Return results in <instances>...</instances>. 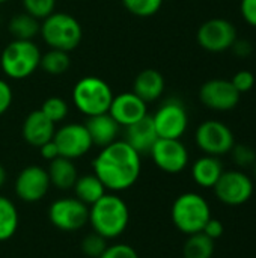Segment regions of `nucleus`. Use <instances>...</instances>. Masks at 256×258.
<instances>
[{"label": "nucleus", "mask_w": 256, "mask_h": 258, "mask_svg": "<svg viewBox=\"0 0 256 258\" xmlns=\"http://www.w3.org/2000/svg\"><path fill=\"white\" fill-rule=\"evenodd\" d=\"M94 174L110 192H124L140 177V154L125 141H115L101 148L92 162Z\"/></svg>", "instance_id": "1"}, {"label": "nucleus", "mask_w": 256, "mask_h": 258, "mask_svg": "<svg viewBox=\"0 0 256 258\" xmlns=\"http://www.w3.org/2000/svg\"><path fill=\"white\" fill-rule=\"evenodd\" d=\"M92 230L107 240L124 234L130 222V210L125 201L116 194H106L89 207V221Z\"/></svg>", "instance_id": "2"}, {"label": "nucleus", "mask_w": 256, "mask_h": 258, "mask_svg": "<svg viewBox=\"0 0 256 258\" xmlns=\"http://www.w3.org/2000/svg\"><path fill=\"white\" fill-rule=\"evenodd\" d=\"M41 50L33 41L12 39L0 54V68L12 80L30 77L41 63Z\"/></svg>", "instance_id": "3"}, {"label": "nucleus", "mask_w": 256, "mask_h": 258, "mask_svg": "<svg viewBox=\"0 0 256 258\" xmlns=\"http://www.w3.org/2000/svg\"><path fill=\"white\" fill-rule=\"evenodd\" d=\"M39 35L50 48L72 51L78 47L83 30L77 18L68 12H53L41 21Z\"/></svg>", "instance_id": "4"}, {"label": "nucleus", "mask_w": 256, "mask_h": 258, "mask_svg": "<svg viewBox=\"0 0 256 258\" xmlns=\"http://www.w3.org/2000/svg\"><path fill=\"white\" fill-rule=\"evenodd\" d=\"M170 218L181 233L192 236L204 230L205 224L211 218V209L202 195L186 192L174 201Z\"/></svg>", "instance_id": "5"}, {"label": "nucleus", "mask_w": 256, "mask_h": 258, "mask_svg": "<svg viewBox=\"0 0 256 258\" xmlns=\"http://www.w3.org/2000/svg\"><path fill=\"white\" fill-rule=\"evenodd\" d=\"M113 100V91L110 85L95 76L81 77L72 88V101L80 113L95 116L107 113Z\"/></svg>", "instance_id": "6"}, {"label": "nucleus", "mask_w": 256, "mask_h": 258, "mask_svg": "<svg viewBox=\"0 0 256 258\" xmlns=\"http://www.w3.org/2000/svg\"><path fill=\"white\" fill-rule=\"evenodd\" d=\"M195 142L204 154L220 157L229 154L235 145V138L232 130L225 122L207 119L198 125L195 132Z\"/></svg>", "instance_id": "7"}, {"label": "nucleus", "mask_w": 256, "mask_h": 258, "mask_svg": "<svg viewBox=\"0 0 256 258\" xmlns=\"http://www.w3.org/2000/svg\"><path fill=\"white\" fill-rule=\"evenodd\" d=\"M216 198L231 207H238L250 201L255 186L253 180L240 169L223 171L220 178L213 187Z\"/></svg>", "instance_id": "8"}, {"label": "nucleus", "mask_w": 256, "mask_h": 258, "mask_svg": "<svg viewBox=\"0 0 256 258\" xmlns=\"http://www.w3.org/2000/svg\"><path fill=\"white\" fill-rule=\"evenodd\" d=\"M151 118L161 139H181L189 127L187 109L178 98L163 101Z\"/></svg>", "instance_id": "9"}, {"label": "nucleus", "mask_w": 256, "mask_h": 258, "mask_svg": "<svg viewBox=\"0 0 256 258\" xmlns=\"http://www.w3.org/2000/svg\"><path fill=\"white\" fill-rule=\"evenodd\" d=\"M237 38V27L226 18H210L199 26L196 33L201 48L210 53H223L231 50Z\"/></svg>", "instance_id": "10"}, {"label": "nucleus", "mask_w": 256, "mask_h": 258, "mask_svg": "<svg viewBox=\"0 0 256 258\" xmlns=\"http://www.w3.org/2000/svg\"><path fill=\"white\" fill-rule=\"evenodd\" d=\"M48 219L60 231H77L88 224L89 207L77 198H59L48 207Z\"/></svg>", "instance_id": "11"}, {"label": "nucleus", "mask_w": 256, "mask_h": 258, "mask_svg": "<svg viewBox=\"0 0 256 258\" xmlns=\"http://www.w3.org/2000/svg\"><path fill=\"white\" fill-rule=\"evenodd\" d=\"M53 141L59 150V156L71 160L83 157L94 147L86 125L77 122L65 124L57 128L54 132Z\"/></svg>", "instance_id": "12"}, {"label": "nucleus", "mask_w": 256, "mask_h": 258, "mask_svg": "<svg viewBox=\"0 0 256 258\" xmlns=\"http://www.w3.org/2000/svg\"><path fill=\"white\" fill-rule=\"evenodd\" d=\"M149 156L155 166L166 174H180L189 165V151L180 139L158 138Z\"/></svg>", "instance_id": "13"}, {"label": "nucleus", "mask_w": 256, "mask_h": 258, "mask_svg": "<svg viewBox=\"0 0 256 258\" xmlns=\"http://www.w3.org/2000/svg\"><path fill=\"white\" fill-rule=\"evenodd\" d=\"M241 94L234 88L231 80L211 79L207 80L199 89L201 103L216 112H229L240 103Z\"/></svg>", "instance_id": "14"}, {"label": "nucleus", "mask_w": 256, "mask_h": 258, "mask_svg": "<svg viewBox=\"0 0 256 258\" xmlns=\"http://www.w3.org/2000/svg\"><path fill=\"white\" fill-rule=\"evenodd\" d=\"M50 186L51 184L47 169L38 165L26 166L15 178V195L21 201L33 204L41 201L47 195Z\"/></svg>", "instance_id": "15"}, {"label": "nucleus", "mask_w": 256, "mask_h": 258, "mask_svg": "<svg viewBox=\"0 0 256 258\" xmlns=\"http://www.w3.org/2000/svg\"><path fill=\"white\" fill-rule=\"evenodd\" d=\"M109 113L121 127H128L148 115V103H145L133 91L122 92L113 95Z\"/></svg>", "instance_id": "16"}, {"label": "nucleus", "mask_w": 256, "mask_h": 258, "mask_svg": "<svg viewBox=\"0 0 256 258\" xmlns=\"http://www.w3.org/2000/svg\"><path fill=\"white\" fill-rule=\"evenodd\" d=\"M54 132H56L54 122H51L39 109L30 112L24 118V122L21 127L24 141L29 145L36 147V148H39L45 142L51 141L54 136Z\"/></svg>", "instance_id": "17"}, {"label": "nucleus", "mask_w": 256, "mask_h": 258, "mask_svg": "<svg viewBox=\"0 0 256 258\" xmlns=\"http://www.w3.org/2000/svg\"><path fill=\"white\" fill-rule=\"evenodd\" d=\"M157 139H158V135L155 132L152 118L149 115H146L140 121L125 127V139L124 141L131 148H134L140 156L149 154V151L154 147V144L157 142Z\"/></svg>", "instance_id": "18"}, {"label": "nucleus", "mask_w": 256, "mask_h": 258, "mask_svg": "<svg viewBox=\"0 0 256 258\" xmlns=\"http://www.w3.org/2000/svg\"><path fill=\"white\" fill-rule=\"evenodd\" d=\"M84 125H86L89 136L92 139V144L95 147L104 148V147L110 145L112 142L118 141L121 125L110 116L109 112L95 115V116H88Z\"/></svg>", "instance_id": "19"}, {"label": "nucleus", "mask_w": 256, "mask_h": 258, "mask_svg": "<svg viewBox=\"0 0 256 258\" xmlns=\"http://www.w3.org/2000/svg\"><path fill=\"white\" fill-rule=\"evenodd\" d=\"M164 77L160 71L146 68L140 71L133 82V92L145 103L157 101L164 92Z\"/></svg>", "instance_id": "20"}, {"label": "nucleus", "mask_w": 256, "mask_h": 258, "mask_svg": "<svg viewBox=\"0 0 256 258\" xmlns=\"http://www.w3.org/2000/svg\"><path fill=\"white\" fill-rule=\"evenodd\" d=\"M223 171L225 169L219 157L204 154L192 165V178L198 186L213 189Z\"/></svg>", "instance_id": "21"}, {"label": "nucleus", "mask_w": 256, "mask_h": 258, "mask_svg": "<svg viewBox=\"0 0 256 258\" xmlns=\"http://www.w3.org/2000/svg\"><path fill=\"white\" fill-rule=\"evenodd\" d=\"M47 174L50 178V184L59 190L72 189L78 178V172L74 162L71 159L60 157V156L50 162L47 168Z\"/></svg>", "instance_id": "22"}, {"label": "nucleus", "mask_w": 256, "mask_h": 258, "mask_svg": "<svg viewBox=\"0 0 256 258\" xmlns=\"http://www.w3.org/2000/svg\"><path fill=\"white\" fill-rule=\"evenodd\" d=\"M72 189H74L75 198L88 207L95 204L101 197L107 194V189L104 187V184L100 181V178L95 174L78 177Z\"/></svg>", "instance_id": "23"}, {"label": "nucleus", "mask_w": 256, "mask_h": 258, "mask_svg": "<svg viewBox=\"0 0 256 258\" xmlns=\"http://www.w3.org/2000/svg\"><path fill=\"white\" fill-rule=\"evenodd\" d=\"M41 23L38 18L32 17L27 12H20L9 20L8 30L14 36V39H26L33 41L35 36L39 33Z\"/></svg>", "instance_id": "24"}, {"label": "nucleus", "mask_w": 256, "mask_h": 258, "mask_svg": "<svg viewBox=\"0 0 256 258\" xmlns=\"http://www.w3.org/2000/svg\"><path fill=\"white\" fill-rule=\"evenodd\" d=\"M18 224L20 216L15 204L9 198L0 195V242H6L14 237L18 230Z\"/></svg>", "instance_id": "25"}, {"label": "nucleus", "mask_w": 256, "mask_h": 258, "mask_svg": "<svg viewBox=\"0 0 256 258\" xmlns=\"http://www.w3.org/2000/svg\"><path fill=\"white\" fill-rule=\"evenodd\" d=\"M214 240L207 237L204 233H196L187 237L183 246L184 258H213Z\"/></svg>", "instance_id": "26"}, {"label": "nucleus", "mask_w": 256, "mask_h": 258, "mask_svg": "<svg viewBox=\"0 0 256 258\" xmlns=\"http://www.w3.org/2000/svg\"><path fill=\"white\" fill-rule=\"evenodd\" d=\"M71 65L69 54L62 50L50 48L44 54H41V63L39 68H42L50 76H62L68 71Z\"/></svg>", "instance_id": "27"}, {"label": "nucleus", "mask_w": 256, "mask_h": 258, "mask_svg": "<svg viewBox=\"0 0 256 258\" xmlns=\"http://www.w3.org/2000/svg\"><path fill=\"white\" fill-rule=\"evenodd\" d=\"M163 2L164 0H122V5L130 14L146 18L155 15L161 9Z\"/></svg>", "instance_id": "28"}, {"label": "nucleus", "mask_w": 256, "mask_h": 258, "mask_svg": "<svg viewBox=\"0 0 256 258\" xmlns=\"http://www.w3.org/2000/svg\"><path fill=\"white\" fill-rule=\"evenodd\" d=\"M51 122L57 124L68 116V104L60 97H48L39 109Z\"/></svg>", "instance_id": "29"}, {"label": "nucleus", "mask_w": 256, "mask_h": 258, "mask_svg": "<svg viewBox=\"0 0 256 258\" xmlns=\"http://www.w3.org/2000/svg\"><path fill=\"white\" fill-rule=\"evenodd\" d=\"M21 5L24 8V12L41 21L54 12L56 0H21Z\"/></svg>", "instance_id": "30"}, {"label": "nucleus", "mask_w": 256, "mask_h": 258, "mask_svg": "<svg viewBox=\"0 0 256 258\" xmlns=\"http://www.w3.org/2000/svg\"><path fill=\"white\" fill-rule=\"evenodd\" d=\"M107 239L92 231L81 240V252L91 258H100L107 248Z\"/></svg>", "instance_id": "31"}, {"label": "nucleus", "mask_w": 256, "mask_h": 258, "mask_svg": "<svg viewBox=\"0 0 256 258\" xmlns=\"http://www.w3.org/2000/svg\"><path fill=\"white\" fill-rule=\"evenodd\" d=\"M232 162L238 166V168H252L256 162V153L255 150L246 144H235L232 147V150L229 151Z\"/></svg>", "instance_id": "32"}, {"label": "nucleus", "mask_w": 256, "mask_h": 258, "mask_svg": "<svg viewBox=\"0 0 256 258\" xmlns=\"http://www.w3.org/2000/svg\"><path fill=\"white\" fill-rule=\"evenodd\" d=\"M231 83L234 85V88L240 94H244V92H249V91L253 89V86H255V76L249 70H240V71H237L234 74V77L231 79Z\"/></svg>", "instance_id": "33"}, {"label": "nucleus", "mask_w": 256, "mask_h": 258, "mask_svg": "<svg viewBox=\"0 0 256 258\" xmlns=\"http://www.w3.org/2000/svg\"><path fill=\"white\" fill-rule=\"evenodd\" d=\"M100 258H139L136 249L127 243H116L106 248Z\"/></svg>", "instance_id": "34"}, {"label": "nucleus", "mask_w": 256, "mask_h": 258, "mask_svg": "<svg viewBox=\"0 0 256 258\" xmlns=\"http://www.w3.org/2000/svg\"><path fill=\"white\" fill-rule=\"evenodd\" d=\"M201 233H204L207 237H210L211 240H217V239H220L222 236H223V233H225V225H223V222L220 221V219H216V218H210L208 219V222L205 224V227H204V230L201 231Z\"/></svg>", "instance_id": "35"}, {"label": "nucleus", "mask_w": 256, "mask_h": 258, "mask_svg": "<svg viewBox=\"0 0 256 258\" xmlns=\"http://www.w3.org/2000/svg\"><path fill=\"white\" fill-rule=\"evenodd\" d=\"M12 100H14V94L11 85L6 80L0 79V116L8 112V109L12 104Z\"/></svg>", "instance_id": "36"}, {"label": "nucleus", "mask_w": 256, "mask_h": 258, "mask_svg": "<svg viewBox=\"0 0 256 258\" xmlns=\"http://www.w3.org/2000/svg\"><path fill=\"white\" fill-rule=\"evenodd\" d=\"M240 12L243 20L256 29V0H241L240 2Z\"/></svg>", "instance_id": "37"}, {"label": "nucleus", "mask_w": 256, "mask_h": 258, "mask_svg": "<svg viewBox=\"0 0 256 258\" xmlns=\"http://www.w3.org/2000/svg\"><path fill=\"white\" fill-rule=\"evenodd\" d=\"M231 51H232L235 56H238V57H247V56H250V54L253 53V45H252V42L247 41V39L237 38L235 42H234L232 47H231Z\"/></svg>", "instance_id": "38"}, {"label": "nucleus", "mask_w": 256, "mask_h": 258, "mask_svg": "<svg viewBox=\"0 0 256 258\" xmlns=\"http://www.w3.org/2000/svg\"><path fill=\"white\" fill-rule=\"evenodd\" d=\"M39 151H41L42 159H45V160H48V162H51V160H54L56 157H59V150H57V147H56V144H54L53 139L48 141V142H45L44 145H41V147H39Z\"/></svg>", "instance_id": "39"}, {"label": "nucleus", "mask_w": 256, "mask_h": 258, "mask_svg": "<svg viewBox=\"0 0 256 258\" xmlns=\"http://www.w3.org/2000/svg\"><path fill=\"white\" fill-rule=\"evenodd\" d=\"M6 178H8V175H6V169L3 168V165L0 163V187L6 183Z\"/></svg>", "instance_id": "40"}, {"label": "nucleus", "mask_w": 256, "mask_h": 258, "mask_svg": "<svg viewBox=\"0 0 256 258\" xmlns=\"http://www.w3.org/2000/svg\"><path fill=\"white\" fill-rule=\"evenodd\" d=\"M252 168H253V175H255V180H256V162H255V165H253Z\"/></svg>", "instance_id": "41"}, {"label": "nucleus", "mask_w": 256, "mask_h": 258, "mask_svg": "<svg viewBox=\"0 0 256 258\" xmlns=\"http://www.w3.org/2000/svg\"><path fill=\"white\" fill-rule=\"evenodd\" d=\"M9 0H0V5H3V3H8Z\"/></svg>", "instance_id": "42"}, {"label": "nucleus", "mask_w": 256, "mask_h": 258, "mask_svg": "<svg viewBox=\"0 0 256 258\" xmlns=\"http://www.w3.org/2000/svg\"><path fill=\"white\" fill-rule=\"evenodd\" d=\"M0 24H2V14H0Z\"/></svg>", "instance_id": "43"}]
</instances>
